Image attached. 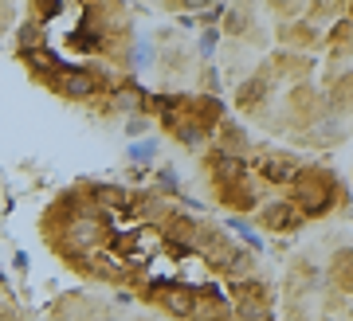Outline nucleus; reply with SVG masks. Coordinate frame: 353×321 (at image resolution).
Returning <instances> with one entry per match:
<instances>
[{"label":"nucleus","mask_w":353,"mask_h":321,"mask_svg":"<svg viewBox=\"0 0 353 321\" xmlns=\"http://www.w3.org/2000/svg\"><path fill=\"white\" fill-rule=\"evenodd\" d=\"M350 20H353V0H350Z\"/></svg>","instance_id":"c756f323"},{"label":"nucleus","mask_w":353,"mask_h":321,"mask_svg":"<svg viewBox=\"0 0 353 321\" xmlns=\"http://www.w3.org/2000/svg\"><path fill=\"white\" fill-rule=\"evenodd\" d=\"M192 251L204 259V267L212 274H248L252 267V247L236 243V235L228 227H216V223H196V239H192Z\"/></svg>","instance_id":"f257e3e1"},{"label":"nucleus","mask_w":353,"mask_h":321,"mask_svg":"<svg viewBox=\"0 0 353 321\" xmlns=\"http://www.w3.org/2000/svg\"><path fill=\"white\" fill-rule=\"evenodd\" d=\"M126 134H130V137H141V134H150V114H145V110H141V114H134V118L126 122Z\"/></svg>","instance_id":"a878e982"},{"label":"nucleus","mask_w":353,"mask_h":321,"mask_svg":"<svg viewBox=\"0 0 353 321\" xmlns=\"http://www.w3.org/2000/svg\"><path fill=\"white\" fill-rule=\"evenodd\" d=\"M212 0H169V8H176V12H204Z\"/></svg>","instance_id":"cd10ccee"},{"label":"nucleus","mask_w":353,"mask_h":321,"mask_svg":"<svg viewBox=\"0 0 353 321\" xmlns=\"http://www.w3.org/2000/svg\"><path fill=\"white\" fill-rule=\"evenodd\" d=\"M275 71L279 74H306V71H314V59H306V55H279V63H275Z\"/></svg>","instance_id":"aec40b11"},{"label":"nucleus","mask_w":353,"mask_h":321,"mask_svg":"<svg viewBox=\"0 0 353 321\" xmlns=\"http://www.w3.org/2000/svg\"><path fill=\"white\" fill-rule=\"evenodd\" d=\"M326 106H330L334 114H353V71H345V74L338 79V83L330 87Z\"/></svg>","instance_id":"2eb2a0df"},{"label":"nucleus","mask_w":353,"mask_h":321,"mask_svg":"<svg viewBox=\"0 0 353 321\" xmlns=\"http://www.w3.org/2000/svg\"><path fill=\"white\" fill-rule=\"evenodd\" d=\"M224 8H228L224 0H212V4L201 12V20H204V24H216V28H220V20H224Z\"/></svg>","instance_id":"bb28decb"},{"label":"nucleus","mask_w":353,"mask_h":321,"mask_svg":"<svg viewBox=\"0 0 353 321\" xmlns=\"http://www.w3.org/2000/svg\"><path fill=\"white\" fill-rule=\"evenodd\" d=\"M228 36H243L248 28H255V16H252V4L248 0H236L232 8H224V20H220Z\"/></svg>","instance_id":"ddd939ff"},{"label":"nucleus","mask_w":353,"mask_h":321,"mask_svg":"<svg viewBox=\"0 0 353 321\" xmlns=\"http://www.w3.org/2000/svg\"><path fill=\"white\" fill-rule=\"evenodd\" d=\"M157 192H181V173H176V169H169V165H161V169H157Z\"/></svg>","instance_id":"5701e85b"},{"label":"nucleus","mask_w":353,"mask_h":321,"mask_svg":"<svg viewBox=\"0 0 353 321\" xmlns=\"http://www.w3.org/2000/svg\"><path fill=\"white\" fill-rule=\"evenodd\" d=\"M330 282L353 294V247H338L330 255Z\"/></svg>","instance_id":"f8f14e48"},{"label":"nucleus","mask_w":353,"mask_h":321,"mask_svg":"<svg viewBox=\"0 0 353 321\" xmlns=\"http://www.w3.org/2000/svg\"><path fill=\"white\" fill-rule=\"evenodd\" d=\"M201 83H208V90H212V94H220V79H216L212 67H204V71H201Z\"/></svg>","instance_id":"c85d7f7f"},{"label":"nucleus","mask_w":353,"mask_h":321,"mask_svg":"<svg viewBox=\"0 0 353 321\" xmlns=\"http://www.w3.org/2000/svg\"><path fill=\"white\" fill-rule=\"evenodd\" d=\"M204 169H208V176H212V185H224V180L248 176V165H243V157H236V153H228V149H220V145L208 149Z\"/></svg>","instance_id":"6e6552de"},{"label":"nucleus","mask_w":353,"mask_h":321,"mask_svg":"<svg viewBox=\"0 0 353 321\" xmlns=\"http://www.w3.org/2000/svg\"><path fill=\"white\" fill-rule=\"evenodd\" d=\"M259 227L263 231H275V235H290V231H299L306 223V216L299 211V204L294 200H267V204H259Z\"/></svg>","instance_id":"39448f33"},{"label":"nucleus","mask_w":353,"mask_h":321,"mask_svg":"<svg viewBox=\"0 0 353 321\" xmlns=\"http://www.w3.org/2000/svg\"><path fill=\"white\" fill-rule=\"evenodd\" d=\"M126 157H130V165H150V160L157 157V141H153V137H145V134H141V141L134 137V145H130Z\"/></svg>","instance_id":"6ab92c4d"},{"label":"nucleus","mask_w":353,"mask_h":321,"mask_svg":"<svg viewBox=\"0 0 353 321\" xmlns=\"http://www.w3.org/2000/svg\"><path fill=\"white\" fill-rule=\"evenodd\" d=\"M299 165H303V160L294 157V153H267V157L255 160L259 176H263L267 185H279V188L290 185V176L299 173Z\"/></svg>","instance_id":"0eeeda50"},{"label":"nucleus","mask_w":353,"mask_h":321,"mask_svg":"<svg viewBox=\"0 0 353 321\" xmlns=\"http://www.w3.org/2000/svg\"><path fill=\"white\" fill-rule=\"evenodd\" d=\"M48 39V32L39 28V20L32 16V20H24V24L16 28V51H28V48H39Z\"/></svg>","instance_id":"a211bd4d"},{"label":"nucleus","mask_w":353,"mask_h":321,"mask_svg":"<svg viewBox=\"0 0 353 321\" xmlns=\"http://www.w3.org/2000/svg\"><path fill=\"white\" fill-rule=\"evenodd\" d=\"M228 298H232V318H271V286L252 274H232L228 278Z\"/></svg>","instance_id":"20e7f679"},{"label":"nucleus","mask_w":353,"mask_h":321,"mask_svg":"<svg viewBox=\"0 0 353 321\" xmlns=\"http://www.w3.org/2000/svg\"><path fill=\"white\" fill-rule=\"evenodd\" d=\"M67 0H32V16H36L39 24H48V20H55V16L63 12Z\"/></svg>","instance_id":"4be33fe9"},{"label":"nucleus","mask_w":353,"mask_h":321,"mask_svg":"<svg viewBox=\"0 0 353 321\" xmlns=\"http://www.w3.org/2000/svg\"><path fill=\"white\" fill-rule=\"evenodd\" d=\"M224 227H228L232 235H236V239H243V247H252V251H263V235L255 231V227H252L248 220H240L236 211L228 216V223H224Z\"/></svg>","instance_id":"f3484780"},{"label":"nucleus","mask_w":353,"mask_h":321,"mask_svg":"<svg viewBox=\"0 0 353 321\" xmlns=\"http://www.w3.org/2000/svg\"><path fill=\"white\" fill-rule=\"evenodd\" d=\"M267 99H271V79H267V71L236 87V110H248V114H252V110H259Z\"/></svg>","instance_id":"9d476101"},{"label":"nucleus","mask_w":353,"mask_h":321,"mask_svg":"<svg viewBox=\"0 0 353 321\" xmlns=\"http://www.w3.org/2000/svg\"><path fill=\"white\" fill-rule=\"evenodd\" d=\"M279 39L287 48H314L318 43V28L310 20H294V24H283L279 28Z\"/></svg>","instance_id":"4468645a"},{"label":"nucleus","mask_w":353,"mask_h":321,"mask_svg":"<svg viewBox=\"0 0 353 321\" xmlns=\"http://www.w3.org/2000/svg\"><path fill=\"white\" fill-rule=\"evenodd\" d=\"M141 302H150L165 313V318H196V286L176 282V278H153L145 290H141Z\"/></svg>","instance_id":"7ed1b4c3"},{"label":"nucleus","mask_w":353,"mask_h":321,"mask_svg":"<svg viewBox=\"0 0 353 321\" xmlns=\"http://www.w3.org/2000/svg\"><path fill=\"white\" fill-rule=\"evenodd\" d=\"M353 43V20H338L330 28V51H345Z\"/></svg>","instance_id":"412c9836"},{"label":"nucleus","mask_w":353,"mask_h":321,"mask_svg":"<svg viewBox=\"0 0 353 321\" xmlns=\"http://www.w3.org/2000/svg\"><path fill=\"white\" fill-rule=\"evenodd\" d=\"M216 43H220V28H216V24H204V36H201V59H212Z\"/></svg>","instance_id":"b1692460"},{"label":"nucleus","mask_w":353,"mask_h":321,"mask_svg":"<svg viewBox=\"0 0 353 321\" xmlns=\"http://www.w3.org/2000/svg\"><path fill=\"white\" fill-rule=\"evenodd\" d=\"M287 106H290V114L299 118V125L318 122V94H314V87H310V83H299V87L290 90Z\"/></svg>","instance_id":"9b49d317"},{"label":"nucleus","mask_w":353,"mask_h":321,"mask_svg":"<svg viewBox=\"0 0 353 321\" xmlns=\"http://www.w3.org/2000/svg\"><path fill=\"white\" fill-rule=\"evenodd\" d=\"M216 130H220V141H224L220 149H228V153H248V149H252V137H248V130H243L240 122H224V118H220Z\"/></svg>","instance_id":"dca6fc26"},{"label":"nucleus","mask_w":353,"mask_h":321,"mask_svg":"<svg viewBox=\"0 0 353 321\" xmlns=\"http://www.w3.org/2000/svg\"><path fill=\"white\" fill-rule=\"evenodd\" d=\"M287 188L306 220H322L338 204V173L322 169V165H299V173L290 176Z\"/></svg>","instance_id":"f03ea898"},{"label":"nucleus","mask_w":353,"mask_h":321,"mask_svg":"<svg viewBox=\"0 0 353 321\" xmlns=\"http://www.w3.org/2000/svg\"><path fill=\"white\" fill-rule=\"evenodd\" d=\"M196 318H232V298L220 286H196Z\"/></svg>","instance_id":"1a4fd4ad"},{"label":"nucleus","mask_w":353,"mask_h":321,"mask_svg":"<svg viewBox=\"0 0 353 321\" xmlns=\"http://www.w3.org/2000/svg\"><path fill=\"white\" fill-rule=\"evenodd\" d=\"M134 67H138V71L153 67V43H150V39H141L138 48H134Z\"/></svg>","instance_id":"393cba45"},{"label":"nucleus","mask_w":353,"mask_h":321,"mask_svg":"<svg viewBox=\"0 0 353 321\" xmlns=\"http://www.w3.org/2000/svg\"><path fill=\"white\" fill-rule=\"evenodd\" d=\"M216 196H220V204H224L228 211H236V216L259 208V192H255V185L248 180V176H236V180L216 185Z\"/></svg>","instance_id":"423d86ee"}]
</instances>
